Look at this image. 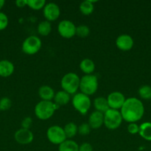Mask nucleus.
I'll use <instances>...</instances> for the list:
<instances>
[{"label":"nucleus","mask_w":151,"mask_h":151,"mask_svg":"<svg viewBox=\"0 0 151 151\" xmlns=\"http://www.w3.org/2000/svg\"><path fill=\"white\" fill-rule=\"evenodd\" d=\"M41 41L38 37L30 35L25 38L22 45V50L25 54L28 55H35L41 50Z\"/></svg>","instance_id":"7"},{"label":"nucleus","mask_w":151,"mask_h":151,"mask_svg":"<svg viewBox=\"0 0 151 151\" xmlns=\"http://www.w3.org/2000/svg\"><path fill=\"white\" fill-rule=\"evenodd\" d=\"M52 25L48 21H42L39 22L37 27L38 33L41 36H47L51 32Z\"/></svg>","instance_id":"23"},{"label":"nucleus","mask_w":151,"mask_h":151,"mask_svg":"<svg viewBox=\"0 0 151 151\" xmlns=\"http://www.w3.org/2000/svg\"><path fill=\"white\" fill-rule=\"evenodd\" d=\"M139 135L147 141H151V122H145L139 126Z\"/></svg>","instance_id":"21"},{"label":"nucleus","mask_w":151,"mask_h":151,"mask_svg":"<svg viewBox=\"0 0 151 151\" xmlns=\"http://www.w3.org/2000/svg\"><path fill=\"white\" fill-rule=\"evenodd\" d=\"M99 87L98 78L94 75H85L80 78L79 89L81 93L87 96L93 95Z\"/></svg>","instance_id":"4"},{"label":"nucleus","mask_w":151,"mask_h":151,"mask_svg":"<svg viewBox=\"0 0 151 151\" xmlns=\"http://www.w3.org/2000/svg\"><path fill=\"white\" fill-rule=\"evenodd\" d=\"M115 45L117 48L121 51H129L133 48L134 41L128 34H121L117 37L115 40Z\"/></svg>","instance_id":"12"},{"label":"nucleus","mask_w":151,"mask_h":151,"mask_svg":"<svg viewBox=\"0 0 151 151\" xmlns=\"http://www.w3.org/2000/svg\"><path fill=\"white\" fill-rule=\"evenodd\" d=\"M97 1H92V0H85L82 1L79 5V10L84 16H89L92 14L94 10V3Z\"/></svg>","instance_id":"20"},{"label":"nucleus","mask_w":151,"mask_h":151,"mask_svg":"<svg viewBox=\"0 0 151 151\" xmlns=\"http://www.w3.org/2000/svg\"><path fill=\"white\" fill-rule=\"evenodd\" d=\"M38 94L40 98L44 101H52L55 96L54 90L53 88L47 85L41 86L38 88Z\"/></svg>","instance_id":"16"},{"label":"nucleus","mask_w":151,"mask_h":151,"mask_svg":"<svg viewBox=\"0 0 151 151\" xmlns=\"http://www.w3.org/2000/svg\"><path fill=\"white\" fill-rule=\"evenodd\" d=\"M78 145L72 139H66L59 145V151H78Z\"/></svg>","instance_id":"22"},{"label":"nucleus","mask_w":151,"mask_h":151,"mask_svg":"<svg viewBox=\"0 0 151 151\" xmlns=\"http://www.w3.org/2000/svg\"><path fill=\"white\" fill-rule=\"evenodd\" d=\"M8 24V18L7 15L0 12V30L5 29Z\"/></svg>","instance_id":"30"},{"label":"nucleus","mask_w":151,"mask_h":151,"mask_svg":"<svg viewBox=\"0 0 151 151\" xmlns=\"http://www.w3.org/2000/svg\"><path fill=\"white\" fill-rule=\"evenodd\" d=\"M76 27L69 20H62L58 24V32L64 38H71L76 35Z\"/></svg>","instance_id":"9"},{"label":"nucleus","mask_w":151,"mask_h":151,"mask_svg":"<svg viewBox=\"0 0 151 151\" xmlns=\"http://www.w3.org/2000/svg\"><path fill=\"white\" fill-rule=\"evenodd\" d=\"M80 69L86 75H92L95 70V63L90 58H84L79 64Z\"/></svg>","instance_id":"19"},{"label":"nucleus","mask_w":151,"mask_h":151,"mask_svg":"<svg viewBox=\"0 0 151 151\" xmlns=\"http://www.w3.org/2000/svg\"><path fill=\"white\" fill-rule=\"evenodd\" d=\"M93 105L96 109V111L105 114L107 111L110 109L109 105H108L107 98L103 97H96L93 102Z\"/></svg>","instance_id":"18"},{"label":"nucleus","mask_w":151,"mask_h":151,"mask_svg":"<svg viewBox=\"0 0 151 151\" xmlns=\"http://www.w3.org/2000/svg\"><path fill=\"white\" fill-rule=\"evenodd\" d=\"M93 147L91 144L88 142L82 143L78 146V151H93Z\"/></svg>","instance_id":"33"},{"label":"nucleus","mask_w":151,"mask_h":151,"mask_svg":"<svg viewBox=\"0 0 151 151\" xmlns=\"http://www.w3.org/2000/svg\"><path fill=\"white\" fill-rule=\"evenodd\" d=\"M108 105L110 109L119 110L125 102L126 98L120 91H113L107 97Z\"/></svg>","instance_id":"10"},{"label":"nucleus","mask_w":151,"mask_h":151,"mask_svg":"<svg viewBox=\"0 0 151 151\" xmlns=\"http://www.w3.org/2000/svg\"><path fill=\"white\" fill-rule=\"evenodd\" d=\"M122 121V116L118 110L110 109L104 114V125L109 130H115L119 128Z\"/></svg>","instance_id":"5"},{"label":"nucleus","mask_w":151,"mask_h":151,"mask_svg":"<svg viewBox=\"0 0 151 151\" xmlns=\"http://www.w3.org/2000/svg\"><path fill=\"white\" fill-rule=\"evenodd\" d=\"M80 78L73 72L67 73L61 80V87L62 90L70 94H75L79 89Z\"/></svg>","instance_id":"3"},{"label":"nucleus","mask_w":151,"mask_h":151,"mask_svg":"<svg viewBox=\"0 0 151 151\" xmlns=\"http://www.w3.org/2000/svg\"><path fill=\"white\" fill-rule=\"evenodd\" d=\"M34 138L33 134L29 129L20 128L14 134V139L20 145L30 144Z\"/></svg>","instance_id":"13"},{"label":"nucleus","mask_w":151,"mask_h":151,"mask_svg":"<svg viewBox=\"0 0 151 151\" xmlns=\"http://www.w3.org/2000/svg\"><path fill=\"white\" fill-rule=\"evenodd\" d=\"M72 105L78 113L85 115L90 109L91 100L89 96L81 92L76 93L73 97Z\"/></svg>","instance_id":"6"},{"label":"nucleus","mask_w":151,"mask_h":151,"mask_svg":"<svg viewBox=\"0 0 151 151\" xmlns=\"http://www.w3.org/2000/svg\"><path fill=\"white\" fill-rule=\"evenodd\" d=\"M60 8L59 5L54 2H49L45 4L43 8V15L46 21L54 22L60 16Z\"/></svg>","instance_id":"11"},{"label":"nucleus","mask_w":151,"mask_h":151,"mask_svg":"<svg viewBox=\"0 0 151 151\" xmlns=\"http://www.w3.org/2000/svg\"><path fill=\"white\" fill-rule=\"evenodd\" d=\"M14 72V65L7 60H0V76L7 78Z\"/></svg>","instance_id":"15"},{"label":"nucleus","mask_w":151,"mask_h":151,"mask_svg":"<svg viewBox=\"0 0 151 151\" xmlns=\"http://www.w3.org/2000/svg\"><path fill=\"white\" fill-rule=\"evenodd\" d=\"M47 4L45 0H28V6L34 10H38L44 8Z\"/></svg>","instance_id":"26"},{"label":"nucleus","mask_w":151,"mask_h":151,"mask_svg":"<svg viewBox=\"0 0 151 151\" xmlns=\"http://www.w3.org/2000/svg\"><path fill=\"white\" fill-rule=\"evenodd\" d=\"M90 130H91V128L89 124L84 122L78 126V134L81 136H87L90 134Z\"/></svg>","instance_id":"28"},{"label":"nucleus","mask_w":151,"mask_h":151,"mask_svg":"<svg viewBox=\"0 0 151 151\" xmlns=\"http://www.w3.org/2000/svg\"><path fill=\"white\" fill-rule=\"evenodd\" d=\"M12 105V102L8 97H3L0 100V110L7 111L10 109Z\"/></svg>","instance_id":"29"},{"label":"nucleus","mask_w":151,"mask_h":151,"mask_svg":"<svg viewBox=\"0 0 151 151\" xmlns=\"http://www.w3.org/2000/svg\"><path fill=\"white\" fill-rule=\"evenodd\" d=\"M4 3H5L4 0H0V10H1L3 7H4Z\"/></svg>","instance_id":"35"},{"label":"nucleus","mask_w":151,"mask_h":151,"mask_svg":"<svg viewBox=\"0 0 151 151\" xmlns=\"http://www.w3.org/2000/svg\"><path fill=\"white\" fill-rule=\"evenodd\" d=\"M16 4L18 7H24L28 6V0H17Z\"/></svg>","instance_id":"34"},{"label":"nucleus","mask_w":151,"mask_h":151,"mask_svg":"<svg viewBox=\"0 0 151 151\" xmlns=\"http://www.w3.org/2000/svg\"><path fill=\"white\" fill-rule=\"evenodd\" d=\"M90 34V28L84 24H81L76 27V35L79 38H86Z\"/></svg>","instance_id":"27"},{"label":"nucleus","mask_w":151,"mask_h":151,"mask_svg":"<svg viewBox=\"0 0 151 151\" xmlns=\"http://www.w3.org/2000/svg\"><path fill=\"white\" fill-rule=\"evenodd\" d=\"M63 129L68 139L73 138L78 134V126L73 122L67 123Z\"/></svg>","instance_id":"24"},{"label":"nucleus","mask_w":151,"mask_h":151,"mask_svg":"<svg viewBox=\"0 0 151 151\" xmlns=\"http://www.w3.org/2000/svg\"><path fill=\"white\" fill-rule=\"evenodd\" d=\"M47 137L50 143L53 145H59L68 139L65 136L63 128L58 125H53L47 129Z\"/></svg>","instance_id":"8"},{"label":"nucleus","mask_w":151,"mask_h":151,"mask_svg":"<svg viewBox=\"0 0 151 151\" xmlns=\"http://www.w3.org/2000/svg\"><path fill=\"white\" fill-rule=\"evenodd\" d=\"M32 124H33L32 118L30 117V116H27V117H25L23 119H22L21 125H22V128L30 130Z\"/></svg>","instance_id":"31"},{"label":"nucleus","mask_w":151,"mask_h":151,"mask_svg":"<svg viewBox=\"0 0 151 151\" xmlns=\"http://www.w3.org/2000/svg\"><path fill=\"white\" fill-rule=\"evenodd\" d=\"M91 129H99L104 125V114L95 111L89 116L88 122Z\"/></svg>","instance_id":"14"},{"label":"nucleus","mask_w":151,"mask_h":151,"mask_svg":"<svg viewBox=\"0 0 151 151\" xmlns=\"http://www.w3.org/2000/svg\"><path fill=\"white\" fill-rule=\"evenodd\" d=\"M59 108L58 105L52 101L41 100L35 106V115L40 120H47L52 117L55 111Z\"/></svg>","instance_id":"2"},{"label":"nucleus","mask_w":151,"mask_h":151,"mask_svg":"<svg viewBox=\"0 0 151 151\" xmlns=\"http://www.w3.org/2000/svg\"><path fill=\"white\" fill-rule=\"evenodd\" d=\"M120 113L123 120L129 123H136L143 117L144 107L140 100L136 97H130L126 99L120 109Z\"/></svg>","instance_id":"1"},{"label":"nucleus","mask_w":151,"mask_h":151,"mask_svg":"<svg viewBox=\"0 0 151 151\" xmlns=\"http://www.w3.org/2000/svg\"><path fill=\"white\" fill-rule=\"evenodd\" d=\"M53 100H54V103L60 107L62 106H65L69 103L70 100V95L66 91L62 90V91L55 93Z\"/></svg>","instance_id":"17"},{"label":"nucleus","mask_w":151,"mask_h":151,"mask_svg":"<svg viewBox=\"0 0 151 151\" xmlns=\"http://www.w3.org/2000/svg\"><path fill=\"white\" fill-rule=\"evenodd\" d=\"M139 95L143 100H150L151 99V86L148 85L142 86L139 88Z\"/></svg>","instance_id":"25"},{"label":"nucleus","mask_w":151,"mask_h":151,"mask_svg":"<svg viewBox=\"0 0 151 151\" xmlns=\"http://www.w3.org/2000/svg\"><path fill=\"white\" fill-rule=\"evenodd\" d=\"M127 131L130 134H139V126L136 123H130L127 125Z\"/></svg>","instance_id":"32"}]
</instances>
